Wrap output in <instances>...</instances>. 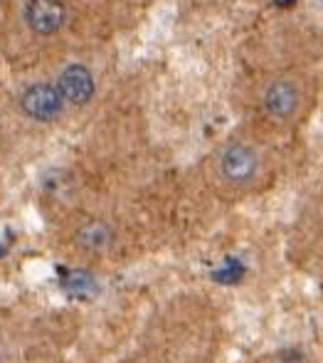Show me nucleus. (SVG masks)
I'll use <instances>...</instances> for the list:
<instances>
[{
  "label": "nucleus",
  "instance_id": "f257e3e1",
  "mask_svg": "<svg viewBox=\"0 0 323 363\" xmlns=\"http://www.w3.org/2000/svg\"><path fill=\"white\" fill-rule=\"evenodd\" d=\"M215 168H217V176L225 186L237 188H252L261 176V153L259 148L249 141L234 139L227 141L222 148L217 151L215 158Z\"/></svg>",
  "mask_w": 323,
  "mask_h": 363
},
{
  "label": "nucleus",
  "instance_id": "f03ea898",
  "mask_svg": "<svg viewBox=\"0 0 323 363\" xmlns=\"http://www.w3.org/2000/svg\"><path fill=\"white\" fill-rule=\"evenodd\" d=\"M306 104V89L299 77L281 74L266 82L261 91V109L276 124H291L301 116Z\"/></svg>",
  "mask_w": 323,
  "mask_h": 363
},
{
  "label": "nucleus",
  "instance_id": "7ed1b4c3",
  "mask_svg": "<svg viewBox=\"0 0 323 363\" xmlns=\"http://www.w3.org/2000/svg\"><path fill=\"white\" fill-rule=\"evenodd\" d=\"M64 99L60 89L50 82H35L20 94V111L38 124H52L64 114Z\"/></svg>",
  "mask_w": 323,
  "mask_h": 363
},
{
  "label": "nucleus",
  "instance_id": "20e7f679",
  "mask_svg": "<svg viewBox=\"0 0 323 363\" xmlns=\"http://www.w3.org/2000/svg\"><path fill=\"white\" fill-rule=\"evenodd\" d=\"M25 23L40 38H52L67 23L64 0H25Z\"/></svg>",
  "mask_w": 323,
  "mask_h": 363
},
{
  "label": "nucleus",
  "instance_id": "39448f33",
  "mask_svg": "<svg viewBox=\"0 0 323 363\" xmlns=\"http://www.w3.org/2000/svg\"><path fill=\"white\" fill-rule=\"evenodd\" d=\"M55 86L69 106H86L96 94V79L86 65H67Z\"/></svg>",
  "mask_w": 323,
  "mask_h": 363
},
{
  "label": "nucleus",
  "instance_id": "423d86ee",
  "mask_svg": "<svg viewBox=\"0 0 323 363\" xmlns=\"http://www.w3.org/2000/svg\"><path fill=\"white\" fill-rule=\"evenodd\" d=\"M114 228L106 220H86L84 225H79L74 235V242L79 250L89 255H104L114 247Z\"/></svg>",
  "mask_w": 323,
  "mask_h": 363
},
{
  "label": "nucleus",
  "instance_id": "0eeeda50",
  "mask_svg": "<svg viewBox=\"0 0 323 363\" xmlns=\"http://www.w3.org/2000/svg\"><path fill=\"white\" fill-rule=\"evenodd\" d=\"M0 363H3V344H0Z\"/></svg>",
  "mask_w": 323,
  "mask_h": 363
}]
</instances>
